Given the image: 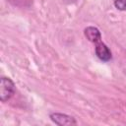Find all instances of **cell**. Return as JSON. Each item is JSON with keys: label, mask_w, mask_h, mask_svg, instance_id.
<instances>
[{"label": "cell", "mask_w": 126, "mask_h": 126, "mask_svg": "<svg viewBox=\"0 0 126 126\" xmlns=\"http://www.w3.org/2000/svg\"><path fill=\"white\" fill-rule=\"evenodd\" d=\"M50 118L57 125H73L77 123L74 117L67 114H63V113H57V112L51 113Z\"/></svg>", "instance_id": "cell-3"}, {"label": "cell", "mask_w": 126, "mask_h": 126, "mask_svg": "<svg viewBox=\"0 0 126 126\" xmlns=\"http://www.w3.org/2000/svg\"><path fill=\"white\" fill-rule=\"evenodd\" d=\"M114 6L120 11H126V0H114Z\"/></svg>", "instance_id": "cell-5"}, {"label": "cell", "mask_w": 126, "mask_h": 126, "mask_svg": "<svg viewBox=\"0 0 126 126\" xmlns=\"http://www.w3.org/2000/svg\"><path fill=\"white\" fill-rule=\"evenodd\" d=\"M85 36L93 43H96L101 40V34L97 28L95 27H88L84 31Z\"/></svg>", "instance_id": "cell-4"}, {"label": "cell", "mask_w": 126, "mask_h": 126, "mask_svg": "<svg viewBox=\"0 0 126 126\" xmlns=\"http://www.w3.org/2000/svg\"><path fill=\"white\" fill-rule=\"evenodd\" d=\"M15 94V84L9 78H1L0 83V99L1 101L9 100Z\"/></svg>", "instance_id": "cell-1"}, {"label": "cell", "mask_w": 126, "mask_h": 126, "mask_svg": "<svg viewBox=\"0 0 126 126\" xmlns=\"http://www.w3.org/2000/svg\"><path fill=\"white\" fill-rule=\"evenodd\" d=\"M94 51H95V55L97 56V58L103 62H107L111 59L112 55H111V51L109 50V48L100 40L98 42L95 43V47H94Z\"/></svg>", "instance_id": "cell-2"}]
</instances>
